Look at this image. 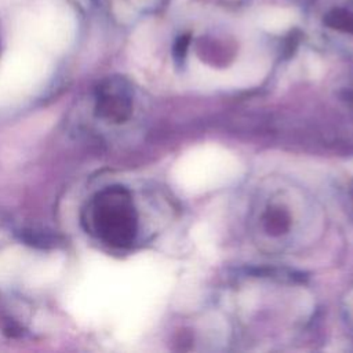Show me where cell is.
Listing matches in <instances>:
<instances>
[{
  "mask_svg": "<svg viewBox=\"0 0 353 353\" xmlns=\"http://www.w3.org/2000/svg\"><path fill=\"white\" fill-rule=\"evenodd\" d=\"M263 225L270 234H283L290 228V215L280 205H272L266 210L263 215Z\"/></svg>",
  "mask_w": 353,
  "mask_h": 353,
  "instance_id": "cell-2",
  "label": "cell"
},
{
  "mask_svg": "<svg viewBox=\"0 0 353 353\" xmlns=\"http://www.w3.org/2000/svg\"><path fill=\"white\" fill-rule=\"evenodd\" d=\"M188 47H189V37L188 36H181L175 46H174V57L176 61H182L186 55V51H188Z\"/></svg>",
  "mask_w": 353,
  "mask_h": 353,
  "instance_id": "cell-4",
  "label": "cell"
},
{
  "mask_svg": "<svg viewBox=\"0 0 353 353\" xmlns=\"http://www.w3.org/2000/svg\"><path fill=\"white\" fill-rule=\"evenodd\" d=\"M102 210L101 223L109 241L119 245L131 243L135 236L137 221L128 194L121 189L112 190Z\"/></svg>",
  "mask_w": 353,
  "mask_h": 353,
  "instance_id": "cell-1",
  "label": "cell"
},
{
  "mask_svg": "<svg viewBox=\"0 0 353 353\" xmlns=\"http://www.w3.org/2000/svg\"><path fill=\"white\" fill-rule=\"evenodd\" d=\"M325 23L334 29L353 34V12L345 8H336L325 17Z\"/></svg>",
  "mask_w": 353,
  "mask_h": 353,
  "instance_id": "cell-3",
  "label": "cell"
}]
</instances>
